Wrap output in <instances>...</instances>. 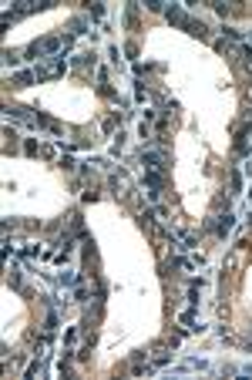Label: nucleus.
I'll use <instances>...</instances> for the list:
<instances>
[{
    "label": "nucleus",
    "instance_id": "9b49d317",
    "mask_svg": "<svg viewBox=\"0 0 252 380\" xmlns=\"http://www.w3.org/2000/svg\"><path fill=\"white\" fill-rule=\"evenodd\" d=\"M24 152H27V155H37V152H41V145H37V141H27V145H24Z\"/></svg>",
    "mask_w": 252,
    "mask_h": 380
},
{
    "label": "nucleus",
    "instance_id": "ddd939ff",
    "mask_svg": "<svg viewBox=\"0 0 252 380\" xmlns=\"http://www.w3.org/2000/svg\"><path fill=\"white\" fill-rule=\"evenodd\" d=\"M239 374H242V377H252V367H239Z\"/></svg>",
    "mask_w": 252,
    "mask_h": 380
},
{
    "label": "nucleus",
    "instance_id": "7ed1b4c3",
    "mask_svg": "<svg viewBox=\"0 0 252 380\" xmlns=\"http://www.w3.org/2000/svg\"><path fill=\"white\" fill-rule=\"evenodd\" d=\"M64 71H68V61L61 54V57H51V64H47V68H37L34 74H37V78H57V74H64Z\"/></svg>",
    "mask_w": 252,
    "mask_h": 380
},
{
    "label": "nucleus",
    "instance_id": "f03ea898",
    "mask_svg": "<svg viewBox=\"0 0 252 380\" xmlns=\"http://www.w3.org/2000/svg\"><path fill=\"white\" fill-rule=\"evenodd\" d=\"M141 162L148 165V172H162V175H165V169H168V152H152V148H145V152H141Z\"/></svg>",
    "mask_w": 252,
    "mask_h": 380
},
{
    "label": "nucleus",
    "instance_id": "6e6552de",
    "mask_svg": "<svg viewBox=\"0 0 252 380\" xmlns=\"http://www.w3.org/2000/svg\"><path fill=\"white\" fill-rule=\"evenodd\" d=\"M222 34H225V37H232V41H242V30L229 27V24H225V27H222Z\"/></svg>",
    "mask_w": 252,
    "mask_h": 380
},
{
    "label": "nucleus",
    "instance_id": "f8f14e48",
    "mask_svg": "<svg viewBox=\"0 0 252 380\" xmlns=\"http://www.w3.org/2000/svg\"><path fill=\"white\" fill-rule=\"evenodd\" d=\"M182 323H185V326H192V323H195V313H192V310L182 313Z\"/></svg>",
    "mask_w": 252,
    "mask_h": 380
},
{
    "label": "nucleus",
    "instance_id": "423d86ee",
    "mask_svg": "<svg viewBox=\"0 0 252 380\" xmlns=\"http://www.w3.org/2000/svg\"><path fill=\"white\" fill-rule=\"evenodd\" d=\"M34 81H37V74H34V71H20V74L14 78L17 88H27V85H34Z\"/></svg>",
    "mask_w": 252,
    "mask_h": 380
},
{
    "label": "nucleus",
    "instance_id": "9d476101",
    "mask_svg": "<svg viewBox=\"0 0 252 380\" xmlns=\"http://www.w3.org/2000/svg\"><path fill=\"white\" fill-rule=\"evenodd\" d=\"M239 192H242V175L232 172V195H239Z\"/></svg>",
    "mask_w": 252,
    "mask_h": 380
},
{
    "label": "nucleus",
    "instance_id": "39448f33",
    "mask_svg": "<svg viewBox=\"0 0 252 380\" xmlns=\"http://www.w3.org/2000/svg\"><path fill=\"white\" fill-rule=\"evenodd\" d=\"M232 225H236V215H232V212H222V215H219V225H215V236L225 239V236L232 232Z\"/></svg>",
    "mask_w": 252,
    "mask_h": 380
},
{
    "label": "nucleus",
    "instance_id": "0eeeda50",
    "mask_svg": "<svg viewBox=\"0 0 252 380\" xmlns=\"http://www.w3.org/2000/svg\"><path fill=\"white\" fill-rule=\"evenodd\" d=\"M71 64H74V68H87V64H94V54H74Z\"/></svg>",
    "mask_w": 252,
    "mask_h": 380
},
{
    "label": "nucleus",
    "instance_id": "1a4fd4ad",
    "mask_svg": "<svg viewBox=\"0 0 252 380\" xmlns=\"http://www.w3.org/2000/svg\"><path fill=\"white\" fill-rule=\"evenodd\" d=\"M3 61H7V64H17V61H20V51H10V47H7V51H3Z\"/></svg>",
    "mask_w": 252,
    "mask_h": 380
},
{
    "label": "nucleus",
    "instance_id": "f257e3e1",
    "mask_svg": "<svg viewBox=\"0 0 252 380\" xmlns=\"http://www.w3.org/2000/svg\"><path fill=\"white\" fill-rule=\"evenodd\" d=\"M165 17H168V24H175V27H185L188 34H192V37H202V41L209 37V27H205L202 20H195V17H188V10H185V7H175V3H171V7L165 10Z\"/></svg>",
    "mask_w": 252,
    "mask_h": 380
},
{
    "label": "nucleus",
    "instance_id": "20e7f679",
    "mask_svg": "<svg viewBox=\"0 0 252 380\" xmlns=\"http://www.w3.org/2000/svg\"><path fill=\"white\" fill-rule=\"evenodd\" d=\"M145 185H148V195L158 198L162 195V185H165V175L162 172H145Z\"/></svg>",
    "mask_w": 252,
    "mask_h": 380
}]
</instances>
